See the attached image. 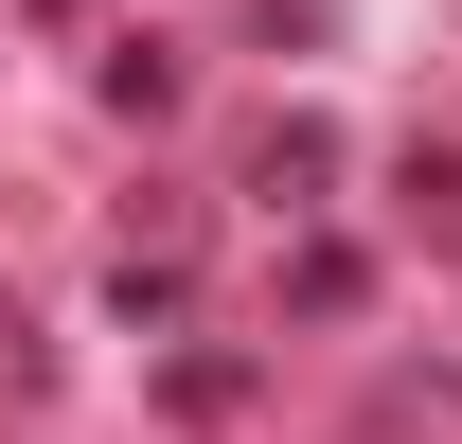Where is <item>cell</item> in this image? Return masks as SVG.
<instances>
[{"mask_svg":"<svg viewBox=\"0 0 462 444\" xmlns=\"http://www.w3.org/2000/svg\"><path fill=\"white\" fill-rule=\"evenodd\" d=\"M320 178H338V125H320V107H285L267 143H249V196H285V214L320 196Z\"/></svg>","mask_w":462,"mask_h":444,"instance_id":"obj_1","label":"cell"},{"mask_svg":"<svg viewBox=\"0 0 462 444\" xmlns=\"http://www.w3.org/2000/svg\"><path fill=\"white\" fill-rule=\"evenodd\" d=\"M356 284H374V267H356L338 231H320V249H302V267H285V302H302V320H356Z\"/></svg>","mask_w":462,"mask_h":444,"instance_id":"obj_2","label":"cell"}]
</instances>
